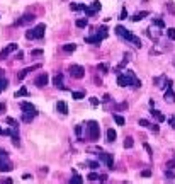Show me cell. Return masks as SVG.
Returning <instances> with one entry per match:
<instances>
[{"label":"cell","instance_id":"33","mask_svg":"<svg viewBox=\"0 0 175 184\" xmlns=\"http://www.w3.org/2000/svg\"><path fill=\"white\" fill-rule=\"evenodd\" d=\"M153 26H156V27H160V29H165V24H163L161 19H153Z\"/></svg>","mask_w":175,"mask_h":184},{"label":"cell","instance_id":"46","mask_svg":"<svg viewBox=\"0 0 175 184\" xmlns=\"http://www.w3.org/2000/svg\"><path fill=\"white\" fill-rule=\"evenodd\" d=\"M105 181H107V176H105V174H100V176H99V182H102V184H104Z\"/></svg>","mask_w":175,"mask_h":184},{"label":"cell","instance_id":"37","mask_svg":"<svg viewBox=\"0 0 175 184\" xmlns=\"http://www.w3.org/2000/svg\"><path fill=\"white\" fill-rule=\"evenodd\" d=\"M89 165H90V169L92 170L99 169V162H95V160H89Z\"/></svg>","mask_w":175,"mask_h":184},{"label":"cell","instance_id":"41","mask_svg":"<svg viewBox=\"0 0 175 184\" xmlns=\"http://www.w3.org/2000/svg\"><path fill=\"white\" fill-rule=\"evenodd\" d=\"M126 17H128V10H126V9H123V10H121V15H119V19H121V21H124Z\"/></svg>","mask_w":175,"mask_h":184},{"label":"cell","instance_id":"6","mask_svg":"<svg viewBox=\"0 0 175 184\" xmlns=\"http://www.w3.org/2000/svg\"><path fill=\"white\" fill-rule=\"evenodd\" d=\"M124 75L128 77V82H129L131 87H141V80L138 79L136 73H134L133 70H126V72H124Z\"/></svg>","mask_w":175,"mask_h":184},{"label":"cell","instance_id":"25","mask_svg":"<svg viewBox=\"0 0 175 184\" xmlns=\"http://www.w3.org/2000/svg\"><path fill=\"white\" fill-rule=\"evenodd\" d=\"M7 85H9V80H7L5 77H2V79H0V94L7 89Z\"/></svg>","mask_w":175,"mask_h":184},{"label":"cell","instance_id":"21","mask_svg":"<svg viewBox=\"0 0 175 184\" xmlns=\"http://www.w3.org/2000/svg\"><path fill=\"white\" fill-rule=\"evenodd\" d=\"M116 137H117V133H116V130L109 128V130H107V142H114V140H116Z\"/></svg>","mask_w":175,"mask_h":184},{"label":"cell","instance_id":"27","mask_svg":"<svg viewBox=\"0 0 175 184\" xmlns=\"http://www.w3.org/2000/svg\"><path fill=\"white\" fill-rule=\"evenodd\" d=\"M75 26L77 27H87V26H89V21L87 19H77Z\"/></svg>","mask_w":175,"mask_h":184},{"label":"cell","instance_id":"50","mask_svg":"<svg viewBox=\"0 0 175 184\" xmlns=\"http://www.w3.org/2000/svg\"><path fill=\"white\" fill-rule=\"evenodd\" d=\"M150 130H152V131H155V133H158V130H160V128H158V124H152V126H150Z\"/></svg>","mask_w":175,"mask_h":184},{"label":"cell","instance_id":"20","mask_svg":"<svg viewBox=\"0 0 175 184\" xmlns=\"http://www.w3.org/2000/svg\"><path fill=\"white\" fill-rule=\"evenodd\" d=\"M68 184H83V179H82V176H78L75 170H73V177H71V181Z\"/></svg>","mask_w":175,"mask_h":184},{"label":"cell","instance_id":"3","mask_svg":"<svg viewBox=\"0 0 175 184\" xmlns=\"http://www.w3.org/2000/svg\"><path fill=\"white\" fill-rule=\"evenodd\" d=\"M44 33H46V26L44 24H38L36 27L29 29L27 33H26V38L27 39H43Z\"/></svg>","mask_w":175,"mask_h":184},{"label":"cell","instance_id":"31","mask_svg":"<svg viewBox=\"0 0 175 184\" xmlns=\"http://www.w3.org/2000/svg\"><path fill=\"white\" fill-rule=\"evenodd\" d=\"M90 9L94 10V12H97V10H100V9H102V5H100V2H99V0H95V2H92V7H90Z\"/></svg>","mask_w":175,"mask_h":184},{"label":"cell","instance_id":"49","mask_svg":"<svg viewBox=\"0 0 175 184\" xmlns=\"http://www.w3.org/2000/svg\"><path fill=\"white\" fill-rule=\"evenodd\" d=\"M75 133H77V137H80V135H82V126H80V124L75 126Z\"/></svg>","mask_w":175,"mask_h":184},{"label":"cell","instance_id":"10","mask_svg":"<svg viewBox=\"0 0 175 184\" xmlns=\"http://www.w3.org/2000/svg\"><path fill=\"white\" fill-rule=\"evenodd\" d=\"M38 68H41V65H39V63H36V65H33V66H27V68L20 70V73H17V80H24V77H27L33 70H38Z\"/></svg>","mask_w":175,"mask_h":184},{"label":"cell","instance_id":"35","mask_svg":"<svg viewBox=\"0 0 175 184\" xmlns=\"http://www.w3.org/2000/svg\"><path fill=\"white\" fill-rule=\"evenodd\" d=\"M167 36H168L172 41H175V29L173 27H168V29H167Z\"/></svg>","mask_w":175,"mask_h":184},{"label":"cell","instance_id":"34","mask_svg":"<svg viewBox=\"0 0 175 184\" xmlns=\"http://www.w3.org/2000/svg\"><path fill=\"white\" fill-rule=\"evenodd\" d=\"M5 123H7V124H10L12 128H19L17 121H15V119H12V118H5Z\"/></svg>","mask_w":175,"mask_h":184},{"label":"cell","instance_id":"30","mask_svg":"<svg viewBox=\"0 0 175 184\" xmlns=\"http://www.w3.org/2000/svg\"><path fill=\"white\" fill-rule=\"evenodd\" d=\"M71 97H73L75 101H82L83 97H85V94H83V92H71Z\"/></svg>","mask_w":175,"mask_h":184},{"label":"cell","instance_id":"53","mask_svg":"<svg viewBox=\"0 0 175 184\" xmlns=\"http://www.w3.org/2000/svg\"><path fill=\"white\" fill-rule=\"evenodd\" d=\"M168 9H170V12H173V14H175V5L172 4V2L168 4Z\"/></svg>","mask_w":175,"mask_h":184},{"label":"cell","instance_id":"42","mask_svg":"<svg viewBox=\"0 0 175 184\" xmlns=\"http://www.w3.org/2000/svg\"><path fill=\"white\" fill-rule=\"evenodd\" d=\"M31 55H33V56H41V55H43V50H33Z\"/></svg>","mask_w":175,"mask_h":184},{"label":"cell","instance_id":"11","mask_svg":"<svg viewBox=\"0 0 175 184\" xmlns=\"http://www.w3.org/2000/svg\"><path fill=\"white\" fill-rule=\"evenodd\" d=\"M97 157H99V160H102L109 169H114V159H112L111 153H99Z\"/></svg>","mask_w":175,"mask_h":184},{"label":"cell","instance_id":"17","mask_svg":"<svg viewBox=\"0 0 175 184\" xmlns=\"http://www.w3.org/2000/svg\"><path fill=\"white\" fill-rule=\"evenodd\" d=\"M117 85H119V87H129L128 77L124 75V73H121V75H117Z\"/></svg>","mask_w":175,"mask_h":184},{"label":"cell","instance_id":"28","mask_svg":"<svg viewBox=\"0 0 175 184\" xmlns=\"http://www.w3.org/2000/svg\"><path fill=\"white\" fill-rule=\"evenodd\" d=\"M150 36H152L155 41H158V38H160V31H156V29H153V26H152V29H150Z\"/></svg>","mask_w":175,"mask_h":184},{"label":"cell","instance_id":"48","mask_svg":"<svg viewBox=\"0 0 175 184\" xmlns=\"http://www.w3.org/2000/svg\"><path fill=\"white\" fill-rule=\"evenodd\" d=\"M145 150H146L148 153H150V155H153V150H152V147L148 145V143H145Z\"/></svg>","mask_w":175,"mask_h":184},{"label":"cell","instance_id":"26","mask_svg":"<svg viewBox=\"0 0 175 184\" xmlns=\"http://www.w3.org/2000/svg\"><path fill=\"white\" fill-rule=\"evenodd\" d=\"M114 116V121L117 123L119 126H124V123H126V119L123 118V116H119V114H112Z\"/></svg>","mask_w":175,"mask_h":184},{"label":"cell","instance_id":"9","mask_svg":"<svg viewBox=\"0 0 175 184\" xmlns=\"http://www.w3.org/2000/svg\"><path fill=\"white\" fill-rule=\"evenodd\" d=\"M48 82H49V77H48L46 72H43V73H39L38 77H36V80H34V85L36 87H44V85H48Z\"/></svg>","mask_w":175,"mask_h":184},{"label":"cell","instance_id":"19","mask_svg":"<svg viewBox=\"0 0 175 184\" xmlns=\"http://www.w3.org/2000/svg\"><path fill=\"white\" fill-rule=\"evenodd\" d=\"M152 116H155V119H156L158 123H163V121L167 119L165 114H161L160 111H156V109H153V111H152Z\"/></svg>","mask_w":175,"mask_h":184},{"label":"cell","instance_id":"16","mask_svg":"<svg viewBox=\"0 0 175 184\" xmlns=\"http://www.w3.org/2000/svg\"><path fill=\"white\" fill-rule=\"evenodd\" d=\"M56 109H58V113L68 114V106H66L65 101H58V102H56Z\"/></svg>","mask_w":175,"mask_h":184},{"label":"cell","instance_id":"4","mask_svg":"<svg viewBox=\"0 0 175 184\" xmlns=\"http://www.w3.org/2000/svg\"><path fill=\"white\" fill-rule=\"evenodd\" d=\"M99 135H100L99 123L94 121V119L87 123V137H89L92 142H97V140H99Z\"/></svg>","mask_w":175,"mask_h":184},{"label":"cell","instance_id":"45","mask_svg":"<svg viewBox=\"0 0 175 184\" xmlns=\"http://www.w3.org/2000/svg\"><path fill=\"white\" fill-rule=\"evenodd\" d=\"M175 167V160H168L167 162V169H173Z\"/></svg>","mask_w":175,"mask_h":184},{"label":"cell","instance_id":"55","mask_svg":"<svg viewBox=\"0 0 175 184\" xmlns=\"http://www.w3.org/2000/svg\"><path fill=\"white\" fill-rule=\"evenodd\" d=\"M4 111H5V104H4V102H0V114L4 113Z\"/></svg>","mask_w":175,"mask_h":184},{"label":"cell","instance_id":"51","mask_svg":"<svg viewBox=\"0 0 175 184\" xmlns=\"http://www.w3.org/2000/svg\"><path fill=\"white\" fill-rule=\"evenodd\" d=\"M12 143H14L15 147H19V143H20L19 142V137H14V138H12Z\"/></svg>","mask_w":175,"mask_h":184},{"label":"cell","instance_id":"12","mask_svg":"<svg viewBox=\"0 0 175 184\" xmlns=\"http://www.w3.org/2000/svg\"><path fill=\"white\" fill-rule=\"evenodd\" d=\"M34 19H36V17H34L33 14H26V15H22L20 19H17V21H15V24H17V26H24V24H29V22H33Z\"/></svg>","mask_w":175,"mask_h":184},{"label":"cell","instance_id":"58","mask_svg":"<svg viewBox=\"0 0 175 184\" xmlns=\"http://www.w3.org/2000/svg\"><path fill=\"white\" fill-rule=\"evenodd\" d=\"M2 77H4V73H2V70H0V79H2Z\"/></svg>","mask_w":175,"mask_h":184},{"label":"cell","instance_id":"43","mask_svg":"<svg viewBox=\"0 0 175 184\" xmlns=\"http://www.w3.org/2000/svg\"><path fill=\"white\" fill-rule=\"evenodd\" d=\"M12 182H14V181L10 179V177H5V179L0 181V184H12Z\"/></svg>","mask_w":175,"mask_h":184},{"label":"cell","instance_id":"38","mask_svg":"<svg viewBox=\"0 0 175 184\" xmlns=\"http://www.w3.org/2000/svg\"><path fill=\"white\" fill-rule=\"evenodd\" d=\"M87 179H89V181H99V174H95V172H90Z\"/></svg>","mask_w":175,"mask_h":184},{"label":"cell","instance_id":"13","mask_svg":"<svg viewBox=\"0 0 175 184\" xmlns=\"http://www.w3.org/2000/svg\"><path fill=\"white\" fill-rule=\"evenodd\" d=\"M102 36L100 34H95V36H89V38H85V43H90V44H100L102 43Z\"/></svg>","mask_w":175,"mask_h":184},{"label":"cell","instance_id":"15","mask_svg":"<svg viewBox=\"0 0 175 184\" xmlns=\"http://www.w3.org/2000/svg\"><path fill=\"white\" fill-rule=\"evenodd\" d=\"M148 15H150V12H148V10H141V12H136L131 19L134 21V22H138V21H143L145 17H148Z\"/></svg>","mask_w":175,"mask_h":184},{"label":"cell","instance_id":"54","mask_svg":"<svg viewBox=\"0 0 175 184\" xmlns=\"http://www.w3.org/2000/svg\"><path fill=\"white\" fill-rule=\"evenodd\" d=\"M0 135H9V130H4V128H0Z\"/></svg>","mask_w":175,"mask_h":184},{"label":"cell","instance_id":"40","mask_svg":"<svg viewBox=\"0 0 175 184\" xmlns=\"http://www.w3.org/2000/svg\"><path fill=\"white\" fill-rule=\"evenodd\" d=\"M141 176H143V177H150V176H152V169H145V170H141Z\"/></svg>","mask_w":175,"mask_h":184},{"label":"cell","instance_id":"5","mask_svg":"<svg viewBox=\"0 0 175 184\" xmlns=\"http://www.w3.org/2000/svg\"><path fill=\"white\" fill-rule=\"evenodd\" d=\"M12 170V162L9 160L7 152L0 148V172H10Z\"/></svg>","mask_w":175,"mask_h":184},{"label":"cell","instance_id":"24","mask_svg":"<svg viewBox=\"0 0 175 184\" xmlns=\"http://www.w3.org/2000/svg\"><path fill=\"white\" fill-rule=\"evenodd\" d=\"M77 50V44H73V43H68V44H63V51L66 53H71Z\"/></svg>","mask_w":175,"mask_h":184},{"label":"cell","instance_id":"52","mask_svg":"<svg viewBox=\"0 0 175 184\" xmlns=\"http://www.w3.org/2000/svg\"><path fill=\"white\" fill-rule=\"evenodd\" d=\"M168 123H170V126H173V128H175V116H172V118L168 119Z\"/></svg>","mask_w":175,"mask_h":184},{"label":"cell","instance_id":"8","mask_svg":"<svg viewBox=\"0 0 175 184\" xmlns=\"http://www.w3.org/2000/svg\"><path fill=\"white\" fill-rule=\"evenodd\" d=\"M14 51H17V44H15V43H10V44H7V46H5L2 51H0V61L5 60V58L10 55V53H14Z\"/></svg>","mask_w":175,"mask_h":184},{"label":"cell","instance_id":"2","mask_svg":"<svg viewBox=\"0 0 175 184\" xmlns=\"http://www.w3.org/2000/svg\"><path fill=\"white\" fill-rule=\"evenodd\" d=\"M116 34H117V36H121L123 39H126V41L133 43L134 46L141 48V39L138 38V36H134L133 33H129L128 29H124L123 26H117V27H116Z\"/></svg>","mask_w":175,"mask_h":184},{"label":"cell","instance_id":"23","mask_svg":"<svg viewBox=\"0 0 175 184\" xmlns=\"http://www.w3.org/2000/svg\"><path fill=\"white\" fill-rule=\"evenodd\" d=\"M70 9H71V10H87L89 7H87L85 4H71Z\"/></svg>","mask_w":175,"mask_h":184},{"label":"cell","instance_id":"7","mask_svg":"<svg viewBox=\"0 0 175 184\" xmlns=\"http://www.w3.org/2000/svg\"><path fill=\"white\" fill-rule=\"evenodd\" d=\"M70 75L73 77V79H83L85 68H83L82 65H71L70 66Z\"/></svg>","mask_w":175,"mask_h":184},{"label":"cell","instance_id":"32","mask_svg":"<svg viewBox=\"0 0 175 184\" xmlns=\"http://www.w3.org/2000/svg\"><path fill=\"white\" fill-rule=\"evenodd\" d=\"M97 34H100L102 38H107V27H105V26L99 27V29H97Z\"/></svg>","mask_w":175,"mask_h":184},{"label":"cell","instance_id":"44","mask_svg":"<svg viewBox=\"0 0 175 184\" xmlns=\"http://www.w3.org/2000/svg\"><path fill=\"white\" fill-rule=\"evenodd\" d=\"M99 102H100V101L97 99V97H90V104H92V106H97Z\"/></svg>","mask_w":175,"mask_h":184},{"label":"cell","instance_id":"22","mask_svg":"<svg viewBox=\"0 0 175 184\" xmlns=\"http://www.w3.org/2000/svg\"><path fill=\"white\" fill-rule=\"evenodd\" d=\"M26 95H29V90L26 89V87H20L17 92H15V97L19 99V97H26Z\"/></svg>","mask_w":175,"mask_h":184},{"label":"cell","instance_id":"14","mask_svg":"<svg viewBox=\"0 0 175 184\" xmlns=\"http://www.w3.org/2000/svg\"><path fill=\"white\" fill-rule=\"evenodd\" d=\"M53 84H55V87H58V89H65V84H63V75L61 73H58V75H55V79H53Z\"/></svg>","mask_w":175,"mask_h":184},{"label":"cell","instance_id":"57","mask_svg":"<svg viewBox=\"0 0 175 184\" xmlns=\"http://www.w3.org/2000/svg\"><path fill=\"white\" fill-rule=\"evenodd\" d=\"M22 56H24V55H22V51H19V53H17V60H22Z\"/></svg>","mask_w":175,"mask_h":184},{"label":"cell","instance_id":"56","mask_svg":"<svg viewBox=\"0 0 175 184\" xmlns=\"http://www.w3.org/2000/svg\"><path fill=\"white\" fill-rule=\"evenodd\" d=\"M109 99H111L109 94H105V95H104V99H102V101H104V102H109Z\"/></svg>","mask_w":175,"mask_h":184},{"label":"cell","instance_id":"18","mask_svg":"<svg viewBox=\"0 0 175 184\" xmlns=\"http://www.w3.org/2000/svg\"><path fill=\"white\" fill-rule=\"evenodd\" d=\"M165 101H168V102H175V94H173V90H172V87H167Z\"/></svg>","mask_w":175,"mask_h":184},{"label":"cell","instance_id":"47","mask_svg":"<svg viewBox=\"0 0 175 184\" xmlns=\"http://www.w3.org/2000/svg\"><path fill=\"white\" fill-rule=\"evenodd\" d=\"M165 176L168 177V179H173V172H172L170 169H168V170H165Z\"/></svg>","mask_w":175,"mask_h":184},{"label":"cell","instance_id":"1","mask_svg":"<svg viewBox=\"0 0 175 184\" xmlns=\"http://www.w3.org/2000/svg\"><path fill=\"white\" fill-rule=\"evenodd\" d=\"M20 111H22V121L24 123H31L36 116H38V111H36V108H34L31 102H20Z\"/></svg>","mask_w":175,"mask_h":184},{"label":"cell","instance_id":"36","mask_svg":"<svg viewBox=\"0 0 175 184\" xmlns=\"http://www.w3.org/2000/svg\"><path fill=\"white\" fill-rule=\"evenodd\" d=\"M99 70L102 72V73H109V66L105 65V63H100V65H99Z\"/></svg>","mask_w":175,"mask_h":184},{"label":"cell","instance_id":"39","mask_svg":"<svg viewBox=\"0 0 175 184\" xmlns=\"http://www.w3.org/2000/svg\"><path fill=\"white\" fill-rule=\"evenodd\" d=\"M139 126L150 128V126H152V123H150V121H146V119H139Z\"/></svg>","mask_w":175,"mask_h":184},{"label":"cell","instance_id":"29","mask_svg":"<svg viewBox=\"0 0 175 184\" xmlns=\"http://www.w3.org/2000/svg\"><path fill=\"white\" fill-rule=\"evenodd\" d=\"M133 145H134V140L131 137H128L124 140V148H133Z\"/></svg>","mask_w":175,"mask_h":184}]
</instances>
